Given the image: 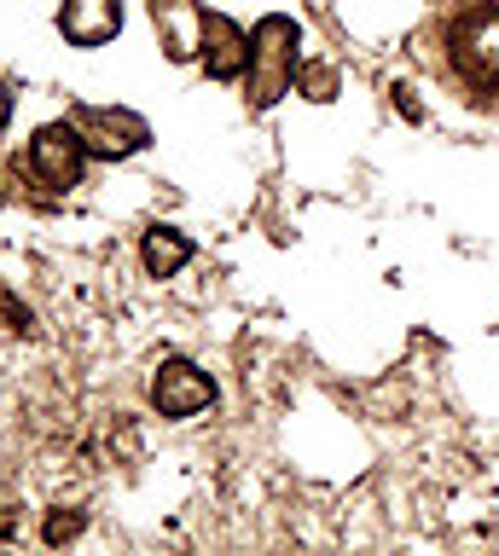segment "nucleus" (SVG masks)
Segmentation results:
<instances>
[{
	"label": "nucleus",
	"instance_id": "obj_8",
	"mask_svg": "<svg viewBox=\"0 0 499 556\" xmlns=\"http://www.w3.org/2000/svg\"><path fill=\"white\" fill-rule=\"evenodd\" d=\"M151 24L163 29V52L175 64L203 52V12L192 7V0H151Z\"/></svg>",
	"mask_w": 499,
	"mask_h": 556
},
{
	"label": "nucleus",
	"instance_id": "obj_6",
	"mask_svg": "<svg viewBox=\"0 0 499 556\" xmlns=\"http://www.w3.org/2000/svg\"><path fill=\"white\" fill-rule=\"evenodd\" d=\"M203 70H210L215 81H233L250 70V35L221 12L203 17Z\"/></svg>",
	"mask_w": 499,
	"mask_h": 556
},
{
	"label": "nucleus",
	"instance_id": "obj_5",
	"mask_svg": "<svg viewBox=\"0 0 499 556\" xmlns=\"http://www.w3.org/2000/svg\"><path fill=\"white\" fill-rule=\"evenodd\" d=\"M453 64L476 87H499V12L464 17L459 35H453Z\"/></svg>",
	"mask_w": 499,
	"mask_h": 556
},
{
	"label": "nucleus",
	"instance_id": "obj_10",
	"mask_svg": "<svg viewBox=\"0 0 499 556\" xmlns=\"http://www.w3.org/2000/svg\"><path fill=\"white\" fill-rule=\"evenodd\" d=\"M297 87H302L308 99L325 104V99H337V70H332V64H308L302 76H297Z\"/></svg>",
	"mask_w": 499,
	"mask_h": 556
},
{
	"label": "nucleus",
	"instance_id": "obj_2",
	"mask_svg": "<svg viewBox=\"0 0 499 556\" xmlns=\"http://www.w3.org/2000/svg\"><path fill=\"white\" fill-rule=\"evenodd\" d=\"M82 163H88V146H82L76 122H47V128L29 139V168H36L47 186H59V191L76 186Z\"/></svg>",
	"mask_w": 499,
	"mask_h": 556
},
{
	"label": "nucleus",
	"instance_id": "obj_1",
	"mask_svg": "<svg viewBox=\"0 0 499 556\" xmlns=\"http://www.w3.org/2000/svg\"><path fill=\"white\" fill-rule=\"evenodd\" d=\"M290 81H297V24L285 12H267L250 29V104L273 111L290 93Z\"/></svg>",
	"mask_w": 499,
	"mask_h": 556
},
{
	"label": "nucleus",
	"instance_id": "obj_7",
	"mask_svg": "<svg viewBox=\"0 0 499 556\" xmlns=\"http://www.w3.org/2000/svg\"><path fill=\"white\" fill-rule=\"evenodd\" d=\"M59 29L76 47H105L123 29V0H64L59 7Z\"/></svg>",
	"mask_w": 499,
	"mask_h": 556
},
{
	"label": "nucleus",
	"instance_id": "obj_3",
	"mask_svg": "<svg viewBox=\"0 0 499 556\" xmlns=\"http://www.w3.org/2000/svg\"><path fill=\"white\" fill-rule=\"evenodd\" d=\"M76 134H82V146H88L93 156H134L151 139V128L134 111H99V104H82L76 111Z\"/></svg>",
	"mask_w": 499,
	"mask_h": 556
},
{
	"label": "nucleus",
	"instance_id": "obj_11",
	"mask_svg": "<svg viewBox=\"0 0 499 556\" xmlns=\"http://www.w3.org/2000/svg\"><path fill=\"white\" fill-rule=\"evenodd\" d=\"M76 533H82L76 510H53V516H47V545H64V539H76Z\"/></svg>",
	"mask_w": 499,
	"mask_h": 556
},
{
	"label": "nucleus",
	"instance_id": "obj_12",
	"mask_svg": "<svg viewBox=\"0 0 499 556\" xmlns=\"http://www.w3.org/2000/svg\"><path fill=\"white\" fill-rule=\"evenodd\" d=\"M7 122H12V93L0 87V128H7Z\"/></svg>",
	"mask_w": 499,
	"mask_h": 556
},
{
	"label": "nucleus",
	"instance_id": "obj_9",
	"mask_svg": "<svg viewBox=\"0 0 499 556\" xmlns=\"http://www.w3.org/2000/svg\"><path fill=\"white\" fill-rule=\"evenodd\" d=\"M140 261H146V273H151V278H175L186 261H192V243H186L175 226H158V232H146Z\"/></svg>",
	"mask_w": 499,
	"mask_h": 556
},
{
	"label": "nucleus",
	"instance_id": "obj_4",
	"mask_svg": "<svg viewBox=\"0 0 499 556\" xmlns=\"http://www.w3.org/2000/svg\"><path fill=\"white\" fill-rule=\"evenodd\" d=\"M215 400V382L198 371L192 359H169L158 365V377H151V406H158L163 417H192Z\"/></svg>",
	"mask_w": 499,
	"mask_h": 556
}]
</instances>
